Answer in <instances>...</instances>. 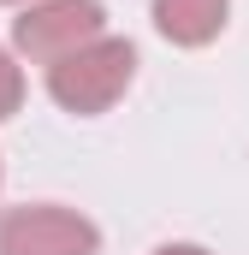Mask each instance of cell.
I'll use <instances>...</instances> for the list:
<instances>
[{"instance_id": "obj_1", "label": "cell", "mask_w": 249, "mask_h": 255, "mask_svg": "<svg viewBox=\"0 0 249 255\" xmlns=\"http://www.w3.org/2000/svg\"><path fill=\"white\" fill-rule=\"evenodd\" d=\"M130 77H136V48L124 36H95L89 48H77V54L48 65V95L65 113L95 119V113H107L130 89Z\"/></svg>"}, {"instance_id": "obj_2", "label": "cell", "mask_w": 249, "mask_h": 255, "mask_svg": "<svg viewBox=\"0 0 249 255\" xmlns=\"http://www.w3.org/2000/svg\"><path fill=\"white\" fill-rule=\"evenodd\" d=\"M107 36V6L101 0H30L12 18V48L36 65H54L77 48Z\"/></svg>"}, {"instance_id": "obj_3", "label": "cell", "mask_w": 249, "mask_h": 255, "mask_svg": "<svg viewBox=\"0 0 249 255\" xmlns=\"http://www.w3.org/2000/svg\"><path fill=\"white\" fill-rule=\"evenodd\" d=\"M0 255H101V226L60 202H24L0 214Z\"/></svg>"}, {"instance_id": "obj_4", "label": "cell", "mask_w": 249, "mask_h": 255, "mask_svg": "<svg viewBox=\"0 0 249 255\" xmlns=\"http://www.w3.org/2000/svg\"><path fill=\"white\" fill-rule=\"evenodd\" d=\"M232 24V0H154V30L172 48H208Z\"/></svg>"}, {"instance_id": "obj_5", "label": "cell", "mask_w": 249, "mask_h": 255, "mask_svg": "<svg viewBox=\"0 0 249 255\" xmlns=\"http://www.w3.org/2000/svg\"><path fill=\"white\" fill-rule=\"evenodd\" d=\"M24 107V71H18V60L0 48V119H12Z\"/></svg>"}, {"instance_id": "obj_6", "label": "cell", "mask_w": 249, "mask_h": 255, "mask_svg": "<svg viewBox=\"0 0 249 255\" xmlns=\"http://www.w3.org/2000/svg\"><path fill=\"white\" fill-rule=\"evenodd\" d=\"M154 255H214V250H202V244H160Z\"/></svg>"}, {"instance_id": "obj_7", "label": "cell", "mask_w": 249, "mask_h": 255, "mask_svg": "<svg viewBox=\"0 0 249 255\" xmlns=\"http://www.w3.org/2000/svg\"><path fill=\"white\" fill-rule=\"evenodd\" d=\"M0 6H30V0H0Z\"/></svg>"}, {"instance_id": "obj_8", "label": "cell", "mask_w": 249, "mask_h": 255, "mask_svg": "<svg viewBox=\"0 0 249 255\" xmlns=\"http://www.w3.org/2000/svg\"><path fill=\"white\" fill-rule=\"evenodd\" d=\"M0 184H6V166H0Z\"/></svg>"}]
</instances>
